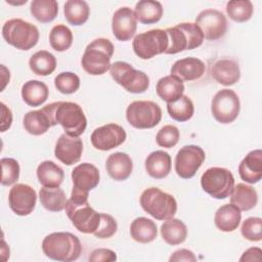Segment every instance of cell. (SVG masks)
Returning <instances> with one entry per match:
<instances>
[{"mask_svg":"<svg viewBox=\"0 0 262 262\" xmlns=\"http://www.w3.org/2000/svg\"><path fill=\"white\" fill-rule=\"evenodd\" d=\"M37 178L45 187H58L63 179V170L52 161H43L37 167Z\"/></svg>","mask_w":262,"mask_h":262,"instance_id":"cell-29","label":"cell"},{"mask_svg":"<svg viewBox=\"0 0 262 262\" xmlns=\"http://www.w3.org/2000/svg\"><path fill=\"white\" fill-rule=\"evenodd\" d=\"M211 75L217 83L224 86H231L241 79L238 62L229 57L220 58L212 66Z\"/></svg>","mask_w":262,"mask_h":262,"instance_id":"cell-20","label":"cell"},{"mask_svg":"<svg viewBox=\"0 0 262 262\" xmlns=\"http://www.w3.org/2000/svg\"><path fill=\"white\" fill-rule=\"evenodd\" d=\"M144 167L150 177L155 179H163L171 172V157L164 150H155L146 157Z\"/></svg>","mask_w":262,"mask_h":262,"instance_id":"cell-24","label":"cell"},{"mask_svg":"<svg viewBox=\"0 0 262 262\" xmlns=\"http://www.w3.org/2000/svg\"><path fill=\"white\" fill-rule=\"evenodd\" d=\"M117 229L116 219L110 214L100 213V223L93 234L98 238H110L117 232Z\"/></svg>","mask_w":262,"mask_h":262,"instance_id":"cell-45","label":"cell"},{"mask_svg":"<svg viewBox=\"0 0 262 262\" xmlns=\"http://www.w3.org/2000/svg\"><path fill=\"white\" fill-rule=\"evenodd\" d=\"M47 114L51 127L59 124L64 133L79 137L87 127V119L82 107L72 101H56L42 107Z\"/></svg>","mask_w":262,"mask_h":262,"instance_id":"cell-1","label":"cell"},{"mask_svg":"<svg viewBox=\"0 0 262 262\" xmlns=\"http://www.w3.org/2000/svg\"><path fill=\"white\" fill-rule=\"evenodd\" d=\"M202 31L204 39L215 41L223 37L227 31V19L217 9H205L201 11L194 23Z\"/></svg>","mask_w":262,"mask_h":262,"instance_id":"cell-14","label":"cell"},{"mask_svg":"<svg viewBox=\"0 0 262 262\" xmlns=\"http://www.w3.org/2000/svg\"><path fill=\"white\" fill-rule=\"evenodd\" d=\"M170 262H179V261H186V262H194L196 261V257L192 251L187 249H180L175 251L169 258Z\"/></svg>","mask_w":262,"mask_h":262,"instance_id":"cell-47","label":"cell"},{"mask_svg":"<svg viewBox=\"0 0 262 262\" xmlns=\"http://www.w3.org/2000/svg\"><path fill=\"white\" fill-rule=\"evenodd\" d=\"M169 116L177 122H186L190 120L194 113L192 100L187 95H182L174 102L167 103Z\"/></svg>","mask_w":262,"mask_h":262,"instance_id":"cell-38","label":"cell"},{"mask_svg":"<svg viewBox=\"0 0 262 262\" xmlns=\"http://www.w3.org/2000/svg\"><path fill=\"white\" fill-rule=\"evenodd\" d=\"M163 6L161 2L155 0H141L135 5L134 13L139 23L151 25L158 23L163 16Z\"/></svg>","mask_w":262,"mask_h":262,"instance_id":"cell-32","label":"cell"},{"mask_svg":"<svg viewBox=\"0 0 262 262\" xmlns=\"http://www.w3.org/2000/svg\"><path fill=\"white\" fill-rule=\"evenodd\" d=\"M2 168L1 184L4 186H10L14 184L19 178V164L15 159L2 158L0 161Z\"/></svg>","mask_w":262,"mask_h":262,"instance_id":"cell-42","label":"cell"},{"mask_svg":"<svg viewBox=\"0 0 262 262\" xmlns=\"http://www.w3.org/2000/svg\"><path fill=\"white\" fill-rule=\"evenodd\" d=\"M139 203L141 208L157 220L173 218L177 212L175 198L158 187L144 189L139 198Z\"/></svg>","mask_w":262,"mask_h":262,"instance_id":"cell-6","label":"cell"},{"mask_svg":"<svg viewBox=\"0 0 262 262\" xmlns=\"http://www.w3.org/2000/svg\"><path fill=\"white\" fill-rule=\"evenodd\" d=\"M83 152V142L80 137H73L66 133L61 134L55 144L54 156L67 166L78 163Z\"/></svg>","mask_w":262,"mask_h":262,"instance_id":"cell-18","label":"cell"},{"mask_svg":"<svg viewBox=\"0 0 262 262\" xmlns=\"http://www.w3.org/2000/svg\"><path fill=\"white\" fill-rule=\"evenodd\" d=\"M49 43L55 51H66L73 44V33L66 25H55L49 33Z\"/></svg>","mask_w":262,"mask_h":262,"instance_id":"cell-39","label":"cell"},{"mask_svg":"<svg viewBox=\"0 0 262 262\" xmlns=\"http://www.w3.org/2000/svg\"><path fill=\"white\" fill-rule=\"evenodd\" d=\"M49 95L47 85L39 80H30L21 87V97L30 106H39L43 104Z\"/></svg>","mask_w":262,"mask_h":262,"instance_id":"cell-31","label":"cell"},{"mask_svg":"<svg viewBox=\"0 0 262 262\" xmlns=\"http://www.w3.org/2000/svg\"><path fill=\"white\" fill-rule=\"evenodd\" d=\"M206 71L203 60L196 57H184L176 60L171 67V75L177 77L182 82H189L200 79Z\"/></svg>","mask_w":262,"mask_h":262,"instance_id":"cell-19","label":"cell"},{"mask_svg":"<svg viewBox=\"0 0 262 262\" xmlns=\"http://www.w3.org/2000/svg\"><path fill=\"white\" fill-rule=\"evenodd\" d=\"M137 18L134 10L124 6L117 9L112 18V31L119 41H129L136 33Z\"/></svg>","mask_w":262,"mask_h":262,"instance_id":"cell-17","label":"cell"},{"mask_svg":"<svg viewBox=\"0 0 262 262\" xmlns=\"http://www.w3.org/2000/svg\"><path fill=\"white\" fill-rule=\"evenodd\" d=\"M204 149L194 144L184 145L175 157V172L182 179L192 178L205 161Z\"/></svg>","mask_w":262,"mask_h":262,"instance_id":"cell-13","label":"cell"},{"mask_svg":"<svg viewBox=\"0 0 262 262\" xmlns=\"http://www.w3.org/2000/svg\"><path fill=\"white\" fill-rule=\"evenodd\" d=\"M241 102L237 94L231 89L219 90L211 101V113L221 124L232 123L238 116Z\"/></svg>","mask_w":262,"mask_h":262,"instance_id":"cell-12","label":"cell"},{"mask_svg":"<svg viewBox=\"0 0 262 262\" xmlns=\"http://www.w3.org/2000/svg\"><path fill=\"white\" fill-rule=\"evenodd\" d=\"M201 185L205 192L217 200L228 198L234 187L232 173L222 167H211L201 177Z\"/></svg>","mask_w":262,"mask_h":262,"instance_id":"cell-9","label":"cell"},{"mask_svg":"<svg viewBox=\"0 0 262 262\" xmlns=\"http://www.w3.org/2000/svg\"><path fill=\"white\" fill-rule=\"evenodd\" d=\"M1 114L2 115H1L0 130H1V132H4L10 128L11 123H12V113L9 110V107H7L5 105L4 102H1Z\"/></svg>","mask_w":262,"mask_h":262,"instance_id":"cell-48","label":"cell"},{"mask_svg":"<svg viewBox=\"0 0 262 262\" xmlns=\"http://www.w3.org/2000/svg\"><path fill=\"white\" fill-rule=\"evenodd\" d=\"M161 235L164 242L171 246H177L185 242L187 236V227L183 221L177 218L165 220L161 225Z\"/></svg>","mask_w":262,"mask_h":262,"instance_id":"cell-30","label":"cell"},{"mask_svg":"<svg viewBox=\"0 0 262 262\" xmlns=\"http://www.w3.org/2000/svg\"><path fill=\"white\" fill-rule=\"evenodd\" d=\"M261 254L262 250L258 247L249 248L247 251H245L239 258V261H260L261 260Z\"/></svg>","mask_w":262,"mask_h":262,"instance_id":"cell-49","label":"cell"},{"mask_svg":"<svg viewBox=\"0 0 262 262\" xmlns=\"http://www.w3.org/2000/svg\"><path fill=\"white\" fill-rule=\"evenodd\" d=\"M99 171L90 163H82L76 166L72 171L73 186L84 190L90 191L95 188L99 183Z\"/></svg>","mask_w":262,"mask_h":262,"instance_id":"cell-21","label":"cell"},{"mask_svg":"<svg viewBox=\"0 0 262 262\" xmlns=\"http://www.w3.org/2000/svg\"><path fill=\"white\" fill-rule=\"evenodd\" d=\"M88 260L91 262H113L117 260V255L113 250L98 248L91 252Z\"/></svg>","mask_w":262,"mask_h":262,"instance_id":"cell-46","label":"cell"},{"mask_svg":"<svg viewBox=\"0 0 262 262\" xmlns=\"http://www.w3.org/2000/svg\"><path fill=\"white\" fill-rule=\"evenodd\" d=\"M37 203V193L35 189L25 183L14 184L8 193V204L13 213L18 216L30 215Z\"/></svg>","mask_w":262,"mask_h":262,"instance_id":"cell-16","label":"cell"},{"mask_svg":"<svg viewBox=\"0 0 262 262\" xmlns=\"http://www.w3.org/2000/svg\"><path fill=\"white\" fill-rule=\"evenodd\" d=\"M165 31L169 41L166 54L191 50L200 47L204 42V35L194 23H180Z\"/></svg>","mask_w":262,"mask_h":262,"instance_id":"cell-5","label":"cell"},{"mask_svg":"<svg viewBox=\"0 0 262 262\" xmlns=\"http://www.w3.org/2000/svg\"><path fill=\"white\" fill-rule=\"evenodd\" d=\"M230 203L236 206L241 211H250L256 207L258 203V194L256 189L246 183H237L231 192Z\"/></svg>","mask_w":262,"mask_h":262,"instance_id":"cell-28","label":"cell"},{"mask_svg":"<svg viewBox=\"0 0 262 262\" xmlns=\"http://www.w3.org/2000/svg\"><path fill=\"white\" fill-rule=\"evenodd\" d=\"M112 78L130 93H143L149 86L148 76L139 70L134 69L126 61H115L110 69Z\"/></svg>","mask_w":262,"mask_h":262,"instance_id":"cell-8","label":"cell"},{"mask_svg":"<svg viewBox=\"0 0 262 262\" xmlns=\"http://www.w3.org/2000/svg\"><path fill=\"white\" fill-rule=\"evenodd\" d=\"M242 211L233 204H225L219 207L214 216L216 227L223 232L234 231L242 220Z\"/></svg>","mask_w":262,"mask_h":262,"instance_id":"cell-25","label":"cell"},{"mask_svg":"<svg viewBox=\"0 0 262 262\" xmlns=\"http://www.w3.org/2000/svg\"><path fill=\"white\" fill-rule=\"evenodd\" d=\"M29 67L38 76H48L56 69V58L49 51L39 50L30 57Z\"/></svg>","mask_w":262,"mask_h":262,"instance_id":"cell-36","label":"cell"},{"mask_svg":"<svg viewBox=\"0 0 262 262\" xmlns=\"http://www.w3.org/2000/svg\"><path fill=\"white\" fill-rule=\"evenodd\" d=\"M39 199L41 205L50 212H60L64 209L67 198L64 191L58 187H45L40 188Z\"/></svg>","mask_w":262,"mask_h":262,"instance_id":"cell-34","label":"cell"},{"mask_svg":"<svg viewBox=\"0 0 262 262\" xmlns=\"http://www.w3.org/2000/svg\"><path fill=\"white\" fill-rule=\"evenodd\" d=\"M41 246L45 256L55 261H75L82 253L79 237L71 232H52L44 237Z\"/></svg>","mask_w":262,"mask_h":262,"instance_id":"cell-3","label":"cell"},{"mask_svg":"<svg viewBox=\"0 0 262 262\" xmlns=\"http://www.w3.org/2000/svg\"><path fill=\"white\" fill-rule=\"evenodd\" d=\"M54 86L62 94H73L80 88V78L73 72H62L54 78Z\"/></svg>","mask_w":262,"mask_h":262,"instance_id":"cell-41","label":"cell"},{"mask_svg":"<svg viewBox=\"0 0 262 262\" xmlns=\"http://www.w3.org/2000/svg\"><path fill=\"white\" fill-rule=\"evenodd\" d=\"M31 14L40 23H51L58 13V3L55 0H33L30 6Z\"/></svg>","mask_w":262,"mask_h":262,"instance_id":"cell-37","label":"cell"},{"mask_svg":"<svg viewBox=\"0 0 262 262\" xmlns=\"http://www.w3.org/2000/svg\"><path fill=\"white\" fill-rule=\"evenodd\" d=\"M184 89L185 87L183 82L173 75L161 78L156 85L158 96L167 103L174 102L179 99L183 95Z\"/></svg>","mask_w":262,"mask_h":262,"instance_id":"cell-26","label":"cell"},{"mask_svg":"<svg viewBox=\"0 0 262 262\" xmlns=\"http://www.w3.org/2000/svg\"><path fill=\"white\" fill-rule=\"evenodd\" d=\"M130 235L137 243H151L158 235L157 224L155 221L146 217H137L130 225Z\"/></svg>","mask_w":262,"mask_h":262,"instance_id":"cell-27","label":"cell"},{"mask_svg":"<svg viewBox=\"0 0 262 262\" xmlns=\"http://www.w3.org/2000/svg\"><path fill=\"white\" fill-rule=\"evenodd\" d=\"M63 14L70 25L82 26L89 18L90 8L84 0H68L63 5Z\"/></svg>","mask_w":262,"mask_h":262,"instance_id":"cell-33","label":"cell"},{"mask_svg":"<svg viewBox=\"0 0 262 262\" xmlns=\"http://www.w3.org/2000/svg\"><path fill=\"white\" fill-rule=\"evenodd\" d=\"M242 235L250 242H260L262 238V219L249 217L242 223Z\"/></svg>","mask_w":262,"mask_h":262,"instance_id":"cell-44","label":"cell"},{"mask_svg":"<svg viewBox=\"0 0 262 262\" xmlns=\"http://www.w3.org/2000/svg\"><path fill=\"white\" fill-rule=\"evenodd\" d=\"M2 36L11 46L19 50H30L39 41L38 28L21 18H11L2 27Z\"/></svg>","mask_w":262,"mask_h":262,"instance_id":"cell-7","label":"cell"},{"mask_svg":"<svg viewBox=\"0 0 262 262\" xmlns=\"http://www.w3.org/2000/svg\"><path fill=\"white\" fill-rule=\"evenodd\" d=\"M238 174L247 183H257L262 178V150L250 151L239 163Z\"/></svg>","mask_w":262,"mask_h":262,"instance_id":"cell-22","label":"cell"},{"mask_svg":"<svg viewBox=\"0 0 262 262\" xmlns=\"http://www.w3.org/2000/svg\"><path fill=\"white\" fill-rule=\"evenodd\" d=\"M66 214L76 229L82 233H94L100 223V213L88 203V191L73 186L71 198L67 201Z\"/></svg>","mask_w":262,"mask_h":262,"instance_id":"cell-2","label":"cell"},{"mask_svg":"<svg viewBox=\"0 0 262 262\" xmlns=\"http://www.w3.org/2000/svg\"><path fill=\"white\" fill-rule=\"evenodd\" d=\"M179 138V130L174 125H165L158 131L156 135V141L158 145L165 148H171L175 146L178 143Z\"/></svg>","mask_w":262,"mask_h":262,"instance_id":"cell-43","label":"cell"},{"mask_svg":"<svg viewBox=\"0 0 262 262\" xmlns=\"http://www.w3.org/2000/svg\"><path fill=\"white\" fill-rule=\"evenodd\" d=\"M226 13L236 23L248 21L253 14L254 7L250 0H231L226 3Z\"/></svg>","mask_w":262,"mask_h":262,"instance_id":"cell-40","label":"cell"},{"mask_svg":"<svg viewBox=\"0 0 262 262\" xmlns=\"http://www.w3.org/2000/svg\"><path fill=\"white\" fill-rule=\"evenodd\" d=\"M126 119L136 129H150L161 122L162 110L154 101L135 100L128 105Z\"/></svg>","mask_w":262,"mask_h":262,"instance_id":"cell-10","label":"cell"},{"mask_svg":"<svg viewBox=\"0 0 262 262\" xmlns=\"http://www.w3.org/2000/svg\"><path fill=\"white\" fill-rule=\"evenodd\" d=\"M126 137V131L122 126L115 123H108L94 129L90 139L92 145L96 149L106 151L120 146L125 142Z\"/></svg>","mask_w":262,"mask_h":262,"instance_id":"cell-15","label":"cell"},{"mask_svg":"<svg viewBox=\"0 0 262 262\" xmlns=\"http://www.w3.org/2000/svg\"><path fill=\"white\" fill-rule=\"evenodd\" d=\"M23 125L28 133L35 136L46 133L51 127L50 120L43 108L27 113L24 116Z\"/></svg>","mask_w":262,"mask_h":262,"instance_id":"cell-35","label":"cell"},{"mask_svg":"<svg viewBox=\"0 0 262 262\" xmlns=\"http://www.w3.org/2000/svg\"><path fill=\"white\" fill-rule=\"evenodd\" d=\"M106 172L116 181L128 179L133 170V162L129 155L117 151L108 156L105 163Z\"/></svg>","mask_w":262,"mask_h":262,"instance_id":"cell-23","label":"cell"},{"mask_svg":"<svg viewBox=\"0 0 262 262\" xmlns=\"http://www.w3.org/2000/svg\"><path fill=\"white\" fill-rule=\"evenodd\" d=\"M169 45L165 30L154 29L134 37L132 47L135 54L141 59H150L158 54L165 53Z\"/></svg>","mask_w":262,"mask_h":262,"instance_id":"cell-11","label":"cell"},{"mask_svg":"<svg viewBox=\"0 0 262 262\" xmlns=\"http://www.w3.org/2000/svg\"><path fill=\"white\" fill-rule=\"evenodd\" d=\"M113 54V43L108 39L97 38L86 46L81 59L82 68L89 75H103L111 69Z\"/></svg>","mask_w":262,"mask_h":262,"instance_id":"cell-4","label":"cell"}]
</instances>
